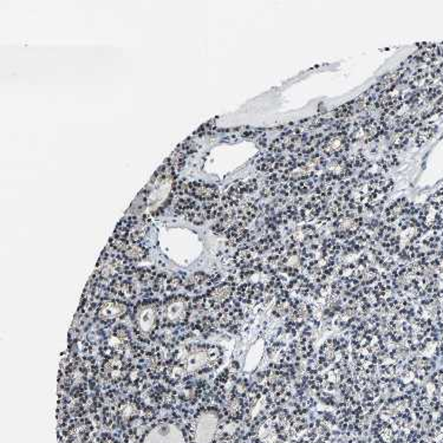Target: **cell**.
<instances>
[{
	"instance_id": "6da1fadb",
	"label": "cell",
	"mask_w": 443,
	"mask_h": 443,
	"mask_svg": "<svg viewBox=\"0 0 443 443\" xmlns=\"http://www.w3.org/2000/svg\"><path fill=\"white\" fill-rule=\"evenodd\" d=\"M223 353L214 345H191L177 351V362L188 375L212 372L221 364Z\"/></svg>"
},
{
	"instance_id": "7a4b0ae2",
	"label": "cell",
	"mask_w": 443,
	"mask_h": 443,
	"mask_svg": "<svg viewBox=\"0 0 443 443\" xmlns=\"http://www.w3.org/2000/svg\"><path fill=\"white\" fill-rule=\"evenodd\" d=\"M160 307L155 302H144L135 307L133 314L134 329L141 338H150L159 329L161 321Z\"/></svg>"
},
{
	"instance_id": "3957f363",
	"label": "cell",
	"mask_w": 443,
	"mask_h": 443,
	"mask_svg": "<svg viewBox=\"0 0 443 443\" xmlns=\"http://www.w3.org/2000/svg\"><path fill=\"white\" fill-rule=\"evenodd\" d=\"M191 302L184 295H173L160 307L161 321L170 326H177L187 321L191 314Z\"/></svg>"
},
{
	"instance_id": "277c9868",
	"label": "cell",
	"mask_w": 443,
	"mask_h": 443,
	"mask_svg": "<svg viewBox=\"0 0 443 443\" xmlns=\"http://www.w3.org/2000/svg\"><path fill=\"white\" fill-rule=\"evenodd\" d=\"M237 286L233 280H228L223 284L216 285L208 292L206 297L205 307L208 310L220 311L224 310L228 305H231L235 300Z\"/></svg>"
},
{
	"instance_id": "5b68a950",
	"label": "cell",
	"mask_w": 443,
	"mask_h": 443,
	"mask_svg": "<svg viewBox=\"0 0 443 443\" xmlns=\"http://www.w3.org/2000/svg\"><path fill=\"white\" fill-rule=\"evenodd\" d=\"M129 365L119 356L107 358L101 369V376L105 383L110 386H117L126 381Z\"/></svg>"
},
{
	"instance_id": "8992f818",
	"label": "cell",
	"mask_w": 443,
	"mask_h": 443,
	"mask_svg": "<svg viewBox=\"0 0 443 443\" xmlns=\"http://www.w3.org/2000/svg\"><path fill=\"white\" fill-rule=\"evenodd\" d=\"M142 404L137 401L126 400L116 406V422L122 427H133L134 423L141 422L146 416Z\"/></svg>"
},
{
	"instance_id": "52a82bcc",
	"label": "cell",
	"mask_w": 443,
	"mask_h": 443,
	"mask_svg": "<svg viewBox=\"0 0 443 443\" xmlns=\"http://www.w3.org/2000/svg\"><path fill=\"white\" fill-rule=\"evenodd\" d=\"M128 311L126 304L122 300H108L100 304L98 309V317L105 323H114L123 317Z\"/></svg>"
},
{
	"instance_id": "ba28073f",
	"label": "cell",
	"mask_w": 443,
	"mask_h": 443,
	"mask_svg": "<svg viewBox=\"0 0 443 443\" xmlns=\"http://www.w3.org/2000/svg\"><path fill=\"white\" fill-rule=\"evenodd\" d=\"M93 434V425L87 420H76L66 429V439L70 443H89Z\"/></svg>"
},
{
	"instance_id": "9c48e42d",
	"label": "cell",
	"mask_w": 443,
	"mask_h": 443,
	"mask_svg": "<svg viewBox=\"0 0 443 443\" xmlns=\"http://www.w3.org/2000/svg\"><path fill=\"white\" fill-rule=\"evenodd\" d=\"M144 372L152 379H158L166 372V364L159 350H153L143 356Z\"/></svg>"
},
{
	"instance_id": "30bf717a",
	"label": "cell",
	"mask_w": 443,
	"mask_h": 443,
	"mask_svg": "<svg viewBox=\"0 0 443 443\" xmlns=\"http://www.w3.org/2000/svg\"><path fill=\"white\" fill-rule=\"evenodd\" d=\"M109 293L112 295L114 300L124 302V300L133 298L135 295V288H134L133 283L119 277L112 280V284L109 286Z\"/></svg>"
},
{
	"instance_id": "8fae6325",
	"label": "cell",
	"mask_w": 443,
	"mask_h": 443,
	"mask_svg": "<svg viewBox=\"0 0 443 443\" xmlns=\"http://www.w3.org/2000/svg\"><path fill=\"white\" fill-rule=\"evenodd\" d=\"M147 247L142 245L141 242H138V244H128V245L124 247L122 252H121V256L129 264L144 259V258L147 256Z\"/></svg>"
},
{
	"instance_id": "7c38bea8",
	"label": "cell",
	"mask_w": 443,
	"mask_h": 443,
	"mask_svg": "<svg viewBox=\"0 0 443 443\" xmlns=\"http://www.w3.org/2000/svg\"><path fill=\"white\" fill-rule=\"evenodd\" d=\"M166 375L172 382H180L182 379L188 375L186 369H184L180 363L172 364L170 367H166Z\"/></svg>"
},
{
	"instance_id": "4fadbf2b",
	"label": "cell",
	"mask_w": 443,
	"mask_h": 443,
	"mask_svg": "<svg viewBox=\"0 0 443 443\" xmlns=\"http://www.w3.org/2000/svg\"><path fill=\"white\" fill-rule=\"evenodd\" d=\"M168 281L170 278L167 277V274H160L153 280V288L155 292L168 291Z\"/></svg>"
},
{
	"instance_id": "5bb4252c",
	"label": "cell",
	"mask_w": 443,
	"mask_h": 443,
	"mask_svg": "<svg viewBox=\"0 0 443 443\" xmlns=\"http://www.w3.org/2000/svg\"><path fill=\"white\" fill-rule=\"evenodd\" d=\"M114 336H116L117 338L121 339L126 344H129L130 343V331L124 325H119V328H116L115 331H114Z\"/></svg>"
},
{
	"instance_id": "9a60e30c",
	"label": "cell",
	"mask_w": 443,
	"mask_h": 443,
	"mask_svg": "<svg viewBox=\"0 0 443 443\" xmlns=\"http://www.w3.org/2000/svg\"><path fill=\"white\" fill-rule=\"evenodd\" d=\"M187 184L188 182L186 180H181L175 182L173 186V191L174 193H175V195H177V196H182V195H186V191H187Z\"/></svg>"
},
{
	"instance_id": "2e32d148",
	"label": "cell",
	"mask_w": 443,
	"mask_h": 443,
	"mask_svg": "<svg viewBox=\"0 0 443 443\" xmlns=\"http://www.w3.org/2000/svg\"><path fill=\"white\" fill-rule=\"evenodd\" d=\"M89 443H119L115 439H112V436H102L98 439H91Z\"/></svg>"
}]
</instances>
